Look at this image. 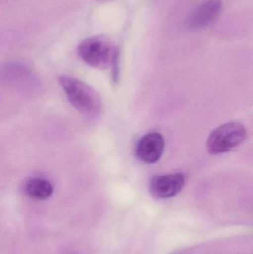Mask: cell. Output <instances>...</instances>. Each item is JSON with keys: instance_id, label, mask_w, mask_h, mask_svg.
<instances>
[{"instance_id": "obj_1", "label": "cell", "mask_w": 253, "mask_h": 254, "mask_svg": "<svg viewBox=\"0 0 253 254\" xmlns=\"http://www.w3.org/2000/svg\"><path fill=\"white\" fill-rule=\"evenodd\" d=\"M70 104L87 116H98L102 109L99 94L87 83L75 77L61 76L58 79Z\"/></svg>"}, {"instance_id": "obj_2", "label": "cell", "mask_w": 253, "mask_h": 254, "mask_svg": "<svg viewBox=\"0 0 253 254\" xmlns=\"http://www.w3.org/2000/svg\"><path fill=\"white\" fill-rule=\"evenodd\" d=\"M77 52L82 61L99 69H106L118 64L119 52L115 45L102 36H95L83 40Z\"/></svg>"}, {"instance_id": "obj_3", "label": "cell", "mask_w": 253, "mask_h": 254, "mask_svg": "<svg viewBox=\"0 0 253 254\" xmlns=\"http://www.w3.org/2000/svg\"><path fill=\"white\" fill-rule=\"evenodd\" d=\"M246 135V128L239 122H228L221 125L208 137V152L211 155H220L233 150L243 143Z\"/></svg>"}, {"instance_id": "obj_4", "label": "cell", "mask_w": 253, "mask_h": 254, "mask_svg": "<svg viewBox=\"0 0 253 254\" xmlns=\"http://www.w3.org/2000/svg\"><path fill=\"white\" fill-rule=\"evenodd\" d=\"M185 181V176L182 173L154 176L150 182V193L157 199L172 198L182 190Z\"/></svg>"}, {"instance_id": "obj_5", "label": "cell", "mask_w": 253, "mask_h": 254, "mask_svg": "<svg viewBox=\"0 0 253 254\" xmlns=\"http://www.w3.org/2000/svg\"><path fill=\"white\" fill-rule=\"evenodd\" d=\"M165 148V140L160 133L150 132L143 136L136 146L137 157L147 164H154L161 158Z\"/></svg>"}, {"instance_id": "obj_6", "label": "cell", "mask_w": 253, "mask_h": 254, "mask_svg": "<svg viewBox=\"0 0 253 254\" xmlns=\"http://www.w3.org/2000/svg\"><path fill=\"white\" fill-rule=\"evenodd\" d=\"M222 7L221 0H206L198 6L187 21L189 28L194 31L204 29L218 17Z\"/></svg>"}, {"instance_id": "obj_7", "label": "cell", "mask_w": 253, "mask_h": 254, "mask_svg": "<svg viewBox=\"0 0 253 254\" xmlns=\"http://www.w3.org/2000/svg\"><path fill=\"white\" fill-rule=\"evenodd\" d=\"M24 193L34 200H46L53 194V188L49 181L42 178H32L25 182Z\"/></svg>"}]
</instances>
